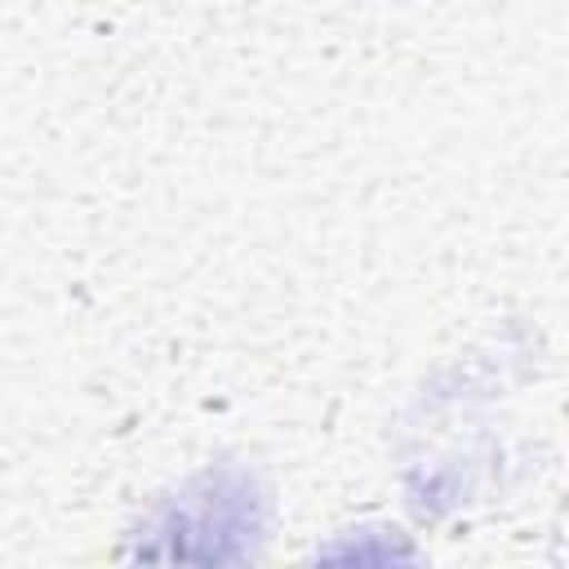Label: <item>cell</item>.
I'll return each instance as SVG.
<instances>
[{
	"label": "cell",
	"mask_w": 569,
	"mask_h": 569,
	"mask_svg": "<svg viewBox=\"0 0 569 569\" xmlns=\"http://www.w3.org/2000/svg\"><path fill=\"white\" fill-rule=\"evenodd\" d=\"M164 547L151 556H178V560H240L253 551L258 538V511L244 489H227L222 480L209 485L200 498H178V507L164 520Z\"/></svg>",
	"instance_id": "obj_1"
}]
</instances>
